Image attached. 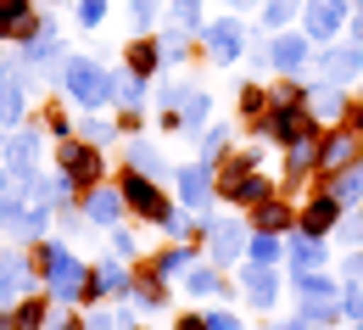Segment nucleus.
Wrapping results in <instances>:
<instances>
[{
	"mask_svg": "<svg viewBox=\"0 0 363 330\" xmlns=\"http://www.w3.org/2000/svg\"><path fill=\"white\" fill-rule=\"evenodd\" d=\"M34 275L50 285V297H56V302H79V285H84L90 269H84L62 241H40V246H34Z\"/></svg>",
	"mask_w": 363,
	"mask_h": 330,
	"instance_id": "1",
	"label": "nucleus"
},
{
	"mask_svg": "<svg viewBox=\"0 0 363 330\" xmlns=\"http://www.w3.org/2000/svg\"><path fill=\"white\" fill-rule=\"evenodd\" d=\"M62 79H67V95H73L79 106H90V112H95V106H106V101L118 95V84H112V79H106L95 62H84V56H67Z\"/></svg>",
	"mask_w": 363,
	"mask_h": 330,
	"instance_id": "2",
	"label": "nucleus"
},
{
	"mask_svg": "<svg viewBox=\"0 0 363 330\" xmlns=\"http://www.w3.org/2000/svg\"><path fill=\"white\" fill-rule=\"evenodd\" d=\"M123 207L135 213V219H145V224H162V219H174V207H168V196L157 190V180L151 174H140V168H129L123 174Z\"/></svg>",
	"mask_w": 363,
	"mask_h": 330,
	"instance_id": "3",
	"label": "nucleus"
},
{
	"mask_svg": "<svg viewBox=\"0 0 363 330\" xmlns=\"http://www.w3.org/2000/svg\"><path fill=\"white\" fill-rule=\"evenodd\" d=\"M263 135L279 145H296V141H313V112L296 106V95H279V106H269L263 118Z\"/></svg>",
	"mask_w": 363,
	"mask_h": 330,
	"instance_id": "4",
	"label": "nucleus"
},
{
	"mask_svg": "<svg viewBox=\"0 0 363 330\" xmlns=\"http://www.w3.org/2000/svg\"><path fill=\"white\" fill-rule=\"evenodd\" d=\"M56 168H62L73 185H101V145L62 135V145H56Z\"/></svg>",
	"mask_w": 363,
	"mask_h": 330,
	"instance_id": "5",
	"label": "nucleus"
},
{
	"mask_svg": "<svg viewBox=\"0 0 363 330\" xmlns=\"http://www.w3.org/2000/svg\"><path fill=\"white\" fill-rule=\"evenodd\" d=\"M358 157H363V135L358 129H335V135L318 141V168H324V174H341V168H352Z\"/></svg>",
	"mask_w": 363,
	"mask_h": 330,
	"instance_id": "6",
	"label": "nucleus"
},
{
	"mask_svg": "<svg viewBox=\"0 0 363 330\" xmlns=\"http://www.w3.org/2000/svg\"><path fill=\"white\" fill-rule=\"evenodd\" d=\"M40 28H45V23L34 17V6H28V0H0V34H6V40L28 45Z\"/></svg>",
	"mask_w": 363,
	"mask_h": 330,
	"instance_id": "7",
	"label": "nucleus"
},
{
	"mask_svg": "<svg viewBox=\"0 0 363 330\" xmlns=\"http://www.w3.org/2000/svg\"><path fill=\"white\" fill-rule=\"evenodd\" d=\"M179 196L190 213H201L207 202H213V174H207V163H190V168H179Z\"/></svg>",
	"mask_w": 363,
	"mask_h": 330,
	"instance_id": "8",
	"label": "nucleus"
},
{
	"mask_svg": "<svg viewBox=\"0 0 363 330\" xmlns=\"http://www.w3.org/2000/svg\"><path fill=\"white\" fill-rule=\"evenodd\" d=\"M318 73H324L330 84H347V79H358V73H363V45H347V50H330V56H318Z\"/></svg>",
	"mask_w": 363,
	"mask_h": 330,
	"instance_id": "9",
	"label": "nucleus"
},
{
	"mask_svg": "<svg viewBox=\"0 0 363 330\" xmlns=\"http://www.w3.org/2000/svg\"><path fill=\"white\" fill-rule=\"evenodd\" d=\"M335 224H341V202H335V196H313V202L302 207V230H308V236H330Z\"/></svg>",
	"mask_w": 363,
	"mask_h": 330,
	"instance_id": "10",
	"label": "nucleus"
},
{
	"mask_svg": "<svg viewBox=\"0 0 363 330\" xmlns=\"http://www.w3.org/2000/svg\"><path fill=\"white\" fill-rule=\"evenodd\" d=\"M84 213H90V224H118V219H123V190L90 185V196H84Z\"/></svg>",
	"mask_w": 363,
	"mask_h": 330,
	"instance_id": "11",
	"label": "nucleus"
},
{
	"mask_svg": "<svg viewBox=\"0 0 363 330\" xmlns=\"http://www.w3.org/2000/svg\"><path fill=\"white\" fill-rule=\"evenodd\" d=\"M129 297H135L140 308H162V302H168V275H162L157 263H145L135 275V291H129Z\"/></svg>",
	"mask_w": 363,
	"mask_h": 330,
	"instance_id": "12",
	"label": "nucleus"
},
{
	"mask_svg": "<svg viewBox=\"0 0 363 330\" xmlns=\"http://www.w3.org/2000/svg\"><path fill=\"white\" fill-rule=\"evenodd\" d=\"M28 275H34V258H17V252H6V258H0V302L23 297Z\"/></svg>",
	"mask_w": 363,
	"mask_h": 330,
	"instance_id": "13",
	"label": "nucleus"
},
{
	"mask_svg": "<svg viewBox=\"0 0 363 330\" xmlns=\"http://www.w3.org/2000/svg\"><path fill=\"white\" fill-rule=\"evenodd\" d=\"M201 34H207V50H213L218 62H235L240 45H246V40H240V23H229V17H224V23H207Z\"/></svg>",
	"mask_w": 363,
	"mask_h": 330,
	"instance_id": "14",
	"label": "nucleus"
},
{
	"mask_svg": "<svg viewBox=\"0 0 363 330\" xmlns=\"http://www.w3.org/2000/svg\"><path fill=\"white\" fill-rule=\"evenodd\" d=\"M34 157H40V141H34V135H11V141H6V163H11V180H17V185L34 174Z\"/></svg>",
	"mask_w": 363,
	"mask_h": 330,
	"instance_id": "15",
	"label": "nucleus"
},
{
	"mask_svg": "<svg viewBox=\"0 0 363 330\" xmlns=\"http://www.w3.org/2000/svg\"><path fill=\"white\" fill-rule=\"evenodd\" d=\"M207 236H213V258L218 263H229V258H240L246 252V230L229 219V224H207Z\"/></svg>",
	"mask_w": 363,
	"mask_h": 330,
	"instance_id": "16",
	"label": "nucleus"
},
{
	"mask_svg": "<svg viewBox=\"0 0 363 330\" xmlns=\"http://www.w3.org/2000/svg\"><path fill=\"white\" fill-rule=\"evenodd\" d=\"M246 297H252L257 308H274V297H279V275H274L269 263H252V269H246Z\"/></svg>",
	"mask_w": 363,
	"mask_h": 330,
	"instance_id": "17",
	"label": "nucleus"
},
{
	"mask_svg": "<svg viewBox=\"0 0 363 330\" xmlns=\"http://www.w3.org/2000/svg\"><path fill=\"white\" fill-rule=\"evenodd\" d=\"M347 0H308V34H335Z\"/></svg>",
	"mask_w": 363,
	"mask_h": 330,
	"instance_id": "18",
	"label": "nucleus"
},
{
	"mask_svg": "<svg viewBox=\"0 0 363 330\" xmlns=\"http://www.w3.org/2000/svg\"><path fill=\"white\" fill-rule=\"evenodd\" d=\"M269 196H274V185H269V174H263V168H252L240 185L229 190V202H235V207H257V202H269Z\"/></svg>",
	"mask_w": 363,
	"mask_h": 330,
	"instance_id": "19",
	"label": "nucleus"
},
{
	"mask_svg": "<svg viewBox=\"0 0 363 330\" xmlns=\"http://www.w3.org/2000/svg\"><path fill=\"white\" fill-rule=\"evenodd\" d=\"M269 62H274V67H285V73H296V67L308 62V40H302V34L274 40V45H269Z\"/></svg>",
	"mask_w": 363,
	"mask_h": 330,
	"instance_id": "20",
	"label": "nucleus"
},
{
	"mask_svg": "<svg viewBox=\"0 0 363 330\" xmlns=\"http://www.w3.org/2000/svg\"><path fill=\"white\" fill-rule=\"evenodd\" d=\"M45 314H50L45 297H23V302L11 308V330H45Z\"/></svg>",
	"mask_w": 363,
	"mask_h": 330,
	"instance_id": "21",
	"label": "nucleus"
},
{
	"mask_svg": "<svg viewBox=\"0 0 363 330\" xmlns=\"http://www.w3.org/2000/svg\"><path fill=\"white\" fill-rule=\"evenodd\" d=\"M291 258H296V269H324V236H302L291 241Z\"/></svg>",
	"mask_w": 363,
	"mask_h": 330,
	"instance_id": "22",
	"label": "nucleus"
},
{
	"mask_svg": "<svg viewBox=\"0 0 363 330\" xmlns=\"http://www.w3.org/2000/svg\"><path fill=\"white\" fill-rule=\"evenodd\" d=\"M157 62H162V45H151V40H135V45H129V73H135V79H151Z\"/></svg>",
	"mask_w": 363,
	"mask_h": 330,
	"instance_id": "23",
	"label": "nucleus"
},
{
	"mask_svg": "<svg viewBox=\"0 0 363 330\" xmlns=\"http://www.w3.org/2000/svg\"><path fill=\"white\" fill-rule=\"evenodd\" d=\"M252 213H257V230H274V236H279V230H291V207H285L279 196H269V202H257Z\"/></svg>",
	"mask_w": 363,
	"mask_h": 330,
	"instance_id": "24",
	"label": "nucleus"
},
{
	"mask_svg": "<svg viewBox=\"0 0 363 330\" xmlns=\"http://www.w3.org/2000/svg\"><path fill=\"white\" fill-rule=\"evenodd\" d=\"M296 291H302V302H335V285L324 280V275H313V269H302Z\"/></svg>",
	"mask_w": 363,
	"mask_h": 330,
	"instance_id": "25",
	"label": "nucleus"
},
{
	"mask_svg": "<svg viewBox=\"0 0 363 330\" xmlns=\"http://www.w3.org/2000/svg\"><path fill=\"white\" fill-rule=\"evenodd\" d=\"M330 196H335L341 207H347V202H363V168H358V163H352V168H341V180H335Z\"/></svg>",
	"mask_w": 363,
	"mask_h": 330,
	"instance_id": "26",
	"label": "nucleus"
},
{
	"mask_svg": "<svg viewBox=\"0 0 363 330\" xmlns=\"http://www.w3.org/2000/svg\"><path fill=\"white\" fill-rule=\"evenodd\" d=\"M17 118H23V84H17V79H6V84H0V123L11 129Z\"/></svg>",
	"mask_w": 363,
	"mask_h": 330,
	"instance_id": "27",
	"label": "nucleus"
},
{
	"mask_svg": "<svg viewBox=\"0 0 363 330\" xmlns=\"http://www.w3.org/2000/svg\"><path fill=\"white\" fill-rule=\"evenodd\" d=\"M179 106H184V112H179V129H201V118H207V106H213V101H207L201 90H184Z\"/></svg>",
	"mask_w": 363,
	"mask_h": 330,
	"instance_id": "28",
	"label": "nucleus"
},
{
	"mask_svg": "<svg viewBox=\"0 0 363 330\" xmlns=\"http://www.w3.org/2000/svg\"><path fill=\"white\" fill-rule=\"evenodd\" d=\"M246 252H252V263H269L274 269V263H279V236H274V230H257Z\"/></svg>",
	"mask_w": 363,
	"mask_h": 330,
	"instance_id": "29",
	"label": "nucleus"
},
{
	"mask_svg": "<svg viewBox=\"0 0 363 330\" xmlns=\"http://www.w3.org/2000/svg\"><path fill=\"white\" fill-rule=\"evenodd\" d=\"M184 291H196V297H213V291H224V280H218L213 269H184Z\"/></svg>",
	"mask_w": 363,
	"mask_h": 330,
	"instance_id": "30",
	"label": "nucleus"
},
{
	"mask_svg": "<svg viewBox=\"0 0 363 330\" xmlns=\"http://www.w3.org/2000/svg\"><path fill=\"white\" fill-rule=\"evenodd\" d=\"M240 118H252V123H263V118H269V90H257V84H252V90L240 95Z\"/></svg>",
	"mask_w": 363,
	"mask_h": 330,
	"instance_id": "31",
	"label": "nucleus"
},
{
	"mask_svg": "<svg viewBox=\"0 0 363 330\" xmlns=\"http://www.w3.org/2000/svg\"><path fill=\"white\" fill-rule=\"evenodd\" d=\"M313 163H318V145L313 141H296V145H291V174H296V180H302Z\"/></svg>",
	"mask_w": 363,
	"mask_h": 330,
	"instance_id": "32",
	"label": "nucleus"
},
{
	"mask_svg": "<svg viewBox=\"0 0 363 330\" xmlns=\"http://www.w3.org/2000/svg\"><path fill=\"white\" fill-rule=\"evenodd\" d=\"M157 269H162V275H179V269H190V246H168V252H157Z\"/></svg>",
	"mask_w": 363,
	"mask_h": 330,
	"instance_id": "33",
	"label": "nucleus"
},
{
	"mask_svg": "<svg viewBox=\"0 0 363 330\" xmlns=\"http://www.w3.org/2000/svg\"><path fill=\"white\" fill-rule=\"evenodd\" d=\"M129 168H140V174H157V168H162V157H157V151H151V145H129Z\"/></svg>",
	"mask_w": 363,
	"mask_h": 330,
	"instance_id": "34",
	"label": "nucleus"
},
{
	"mask_svg": "<svg viewBox=\"0 0 363 330\" xmlns=\"http://www.w3.org/2000/svg\"><path fill=\"white\" fill-rule=\"evenodd\" d=\"M118 101H123V106H140V101H145V79H135V73H129V79L118 84Z\"/></svg>",
	"mask_w": 363,
	"mask_h": 330,
	"instance_id": "35",
	"label": "nucleus"
},
{
	"mask_svg": "<svg viewBox=\"0 0 363 330\" xmlns=\"http://www.w3.org/2000/svg\"><path fill=\"white\" fill-rule=\"evenodd\" d=\"M341 308H347V314H352V319L363 325V285H358V280H352L347 291H341Z\"/></svg>",
	"mask_w": 363,
	"mask_h": 330,
	"instance_id": "36",
	"label": "nucleus"
},
{
	"mask_svg": "<svg viewBox=\"0 0 363 330\" xmlns=\"http://www.w3.org/2000/svg\"><path fill=\"white\" fill-rule=\"evenodd\" d=\"M224 141H229V129H207V141H201V157L213 163V157H224Z\"/></svg>",
	"mask_w": 363,
	"mask_h": 330,
	"instance_id": "37",
	"label": "nucleus"
},
{
	"mask_svg": "<svg viewBox=\"0 0 363 330\" xmlns=\"http://www.w3.org/2000/svg\"><path fill=\"white\" fill-rule=\"evenodd\" d=\"M40 129H50V135H67V118H62V106H45V112H40Z\"/></svg>",
	"mask_w": 363,
	"mask_h": 330,
	"instance_id": "38",
	"label": "nucleus"
},
{
	"mask_svg": "<svg viewBox=\"0 0 363 330\" xmlns=\"http://www.w3.org/2000/svg\"><path fill=\"white\" fill-rule=\"evenodd\" d=\"M313 112L335 118V112H347V106H341V95H335V90H324V95H313Z\"/></svg>",
	"mask_w": 363,
	"mask_h": 330,
	"instance_id": "39",
	"label": "nucleus"
},
{
	"mask_svg": "<svg viewBox=\"0 0 363 330\" xmlns=\"http://www.w3.org/2000/svg\"><path fill=\"white\" fill-rule=\"evenodd\" d=\"M291 11H296V0H269V11H263V17H269V28H279Z\"/></svg>",
	"mask_w": 363,
	"mask_h": 330,
	"instance_id": "40",
	"label": "nucleus"
},
{
	"mask_svg": "<svg viewBox=\"0 0 363 330\" xmlns=\"http://www.w3.org/2000/svg\"><path fill=\"white\" fill-rule=\"evenodd\" d=\"M101 17H106V0H84V6H79V23H101Z\"/></svg>",
	"mask_w": 363,
	"mask_h": 330,
	"instance_id": "41",
	"label": "nucleus"
},
{
	"mask_svg": "<svg viewBox=\"0 0 363 330\" xmlns=\"http://www.w3.org/2000/svg\"><path fill=\"white\" fill-rule=\"evenodd\" d=\"M129 11H135V23H151L157 17V0H129Z\"/></svg>",
	"mask_w": 363,
	"mask_h": 330,
	"instance_id": "42",
	"label": "nucleus"
},
{
	"mask_svg": "<svg viewBox=\"0 0 363 330\" xmlns=\"http://www.w3.org/2000/svg\"><path fill=\"white\" fill-rule=\"evenodd\" d=\"M112 129H118V123H95V118H90V123H84V141H95V145H101L106 135H112Z\"/></svg>",
	"mask_w": 363,
	"mask_h": 330,
	"instance_id": "43",
	"label": "nucleus"
},
{
	"mask_svg": "<svg viewBox=\"0 0 363 330\" xmlns=\"http://www.w3.org/2000/svg\"><path fill=\"white\" fill-rule=\"evenodd\" d=\"M207 330H240V319L235 314H207Z\"/></svg>",
	"mask_w": 363,
	"mask_h": 330,
	"instance_id": "44",
	"label": "nucleus"
},
{
	"mask_svg": "<svg viewBox=\"0 0 363 330\" xmlns=\"http://www.w3.org/2000/svg\"><path fill=\"white\" fill-rule=\"evenodd\" d=\"M335 230H341V236H347V241H363V219H341Z\"/></svg>",
	"mask_w": 363,
	"mask_h": 330,
	"instance_id": "45",
	"label": "nucleus"
},
{
	"mask_svg": "<svg viewBox=\"0 0 363 330\" xmlns=\"http://www.w3.org/2000/svg\"><path fill=\"white\" fill-rule=\"evenodd\" d=\"M84 330H118V319H106V314H90V319H84Z\"/></svg>",
	"mask_w": 363,
	"mask_h": 330,
	"instance_id": "46",
	"label": "nucleus"
},
{
	"mask_svg": "<svg viewBox=\"0 0 363 330\" xmlns=\"http://www.w3.org/2000/svg\"><path fill=\"white\" fill-rule=\"evenodd\" d=\"M347 129H358V135H363V106H352V112H347Z\"/></svg>",
	"mask_w": 363,
	"mask_h": 330,
	"instance_id": "47",
	"label": "nucleus"
},
{
	"mask_svg": "<svg viewBox=\"0 0 363 330\" xmlns=\"http://www.w3.org/2000/svg\"><path fill=\"white\" fill-rule=\"evenodd\" d=\"M179 330H207V319H196V314H184V319H179Z\"/></svg>",
	"mask_w": 363,
	"mask_h": 330,
	"instance_id": "48",
	"label": "nucleus"
},
{
	"mask_svg": "<svg viewBox=\"0 0 363 330\" xmlns=\"http://www.w3.org/2000/svg\"><path fill=\"white\" fill-rule=\"evenodd\" d=\"M56 330H84V319H73V314H67V319H56Z\"/></svg>",
	"mask_w": 363,
	"mask_h": 330,
	"instance_id": "49",
	"label": "nucleus"
},
{
	"mask_svg": "<svg viewBox=\"0 0 363 330\" xmlns=\"http://www.w3.org/2000/svg\"><path fill=\"white\" fill-rule=\"evenodd\" d=\"M279 330H313V325H308V319H302V325H279Z\"/></svg>",
	"mask_w": 363,
	"mask_h": 330,
	"instance_id": "50",
	"label": "nucleus"
},
{
	"mask_svg": "<svg viewBox=\"0 0 363 330\" xmlns=\"http://www.w3.org/2000/svg\"><path fill=\"white\" fill-rule=\"evenodd\" d=\"M0 84H6V73H0Z\"/></svg>",
	"mask_w": 363,
	"mask_h": 330,
	"instance_id": "51",
	"label": "nucleus"
}]
</instances>
